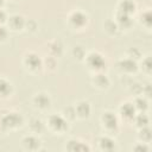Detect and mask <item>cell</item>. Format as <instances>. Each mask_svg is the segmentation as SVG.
Returning a JSON list of instances; mask_svg holds the SVG:
<instances>
[{
	"label": "cell",
	"mask_w": 152,
	"mask_h": 152,
	"mask_svg": "<svg viewBox=\"0 0 152 152\" xmlns=\"http://www.w3.org/2000/svg\"><path fill=\"white\" fill-rule=\"evenodd\" d=\"M23 116L19 113H8L6 114L2 119H1V126L5 129H12V128H17L19 126H21L23 124Z\"/></svg>",
	"instance_id": "obj_1"
},
{
	"label": "cell",
	"mask_w": 152,
	"mask_h": 152,
	"mask_svg": "<svg viewBox=\"0 0 152 152\" xmlns=\"http://www.w3.org/2000/svg\"><path fill=\"white\" fill-rule=\"evenodd\" d=\"M49 122V126L55 131V132H58V133H63L68 129V121L65 118L61 116V115H57V114H53L49 118L48 120Z\"/></svg>",
	"instance_id": "obj_2"
},
{
	"label": "cell",
	"mask_w": 152,
	"mask_h": 152,
	"mask_svg": "<svg viewBox=\"0 0 152 152\" xmlns=\"http://www.w3.org/2000/svg\"><path fill=\"white\" fill-rule=\"evenodd\" d=\"M87 63H88L89 68H91L94 70H101L106 65L104 58L100 53H97V52L89 53L88 57H87Z\"/></svg>",
	"instance_id": "obj_3"
},
{
	"label": "cell",
	"mask_w": 152,
	"mask_h": 152,
	"mask_svg": "<svg viewBox=\"0 0 152 152\" xmlns=\"http://www.w3.org/2000/svg\"><path fill=\"white\" fill-rule=\"evenodd\" d=\"M102 122L106 128L108 129H114L118 127V119L114 113L112 112H104L102 114Z\"/></svg>",
	"instance_id": "obj_4"
},
{
	"label": "cell",
	"mask_w": 152,
	"mask_h": 152,
	"mask_svg": "<svg viewBox=\"0 0 152 152\" xmlns=\"http://www.w3.org/2000/svg\"><path fill=\"white\" fill-rule=\"evenodd\" d=\"M69 20L75 27H82L87 23V15L81 11H75L71 13Z\"/></svg>",
	"instance_id": "obj_5"
},
{
	"label": "cell",
	"mask_w": 152,
	"mask_h": 152,
	"mask_svg": "<svg viewBox=\"0 0 152 152\" xmlns=\"http://www.w3.org/2000/svg\"><path fill=\"white\" fill-rule=\"evenodd\" d=\"M23 145L25 148L27 150H31V151H36L39 148L40 146V140L34 137V135H27L23 139Z\"/></svg>",
	"instance_id": "obj_6"
},
{
	"label": "cell",
	"mask_w": 152,
	"mask_h": 152,
	"mask_svg": "<svg viewBox=\"0 0 152 152\" xmlns=\"http://www.w3.org/2000/svg\"><path fill=\"white\" fill-rule=\"evenodd\" d=\"M120 114L125 119H133L135 115V107L131 102H125L120 107Z\"/></svg>",
	"instance_id": "obj_7"
},
{
	"label": "cell",
	"mask_w": 152,
	"mask_h": 152,
	"mask_svg": "<svg viewBox=\"0 0 152 152\" xmlns=\"http://www.w3.org/2000/svg\"><path fill=\"white\" fill-rule=\"evenodd\" d=\"M25 63H26V65H27L30 69H32V70H36V69H38V68L42 65V61H40L39 56L36 55V53H33V52L28 53V55L25 57Z\"/></svg>",
	"instance_id": "obj_8"
},
{
	"label": "cell",
	"mask_w": 152,
	"mask_h": 152,
	"mask_svg": "<svg viewBox=\"0 0 152 152\" xmlns=\"http://www.w3.org/2000/svg\"><path fill=\"white\" fill-rule=\"evenodd\" d=\"M119 68L122 70V71H126V72H133L138 69L137 66V62L133 61L132 58H125V59H121L119 62Z\"/></svg>",
	"instance_id": "obj_9"
},
{
	"label": "cell",
	"mask_w": 152,
	"mask_h": 152,
	"mask_svg": "<svg viewBox=\"0 0 152 152\" xmlns=\"http://www.w3.org/2000/svg\"><path fill=\"white\" fill-rule=\"evenodd\" d=\"M33 102H34V104H36L37 107H39V108H42V109L48 108V107L50 106V103H51L50 97H49L46 94H44V93L37 94V95L34 96V99H33Z\"/></svg>",
	"instance_id": "obj_10"
},
{
	"label": "cell",
	"mask_w": 152,
	"mask_h": 152,
	"mask_svg": "<svg viewBox=\"0 0 152 152\" xmlns=\"http://www.w3.org/2000/svg\"><path fill=\"white\" fill-rule=\"evenodd\" d=\"M75 110H76V115H78L81 118H87L90 114V104L87 101H80L76 104Z\"/></svg>",
	"instance_id": "obj_11"
},
{
	"label": "cell",
	"mask_w": 152,
	"mask_h": 152,
	"mask_svg": "<svg viewBox=\"0 0 152 152\" xmlns=\"http://www.w3.org/2000/svg\"><path fill=\"white\" fill-rule=\"evenodd\" d=\"M135 11V4L133 0H121L119 4V12L129 14Z\"/></svg>",
	"instance_id": "obj_12"
},
{
	"label": "cell",
	"mask_w": 152,
	"mask_h": 152,
	"mask_svg": "<svg viewBox=\"0 0 152 152\" xmlns=\"http://www.w3.org/2000/svg\"><path fill=\"white\" fill-rule=\"evenodd\" d=\"M8 24H10V26H11L13 30H20V28H23V27L25 26V20H24V18H23L21 15L14 14V15H12V17L10 18Z\"/></svg>",
	"instance_id": "obj_13"
},
{
	"label": "cell",
	"mask_w": 152,
	"mask_h": 152,
	"mask_svg": "<svg viewBox=\"0 0 152 152\" xmlns=\"http://www.w3.org/2000/svg\"><path fill=\"white\" fill-rule=\"evenodd\" d=\"M66 150H69V151H88L89 147L86 144H83V142H81L78 140H74L72 139V140L68 141Z\"/></svg>",
	"instance_id": "obj_14"
},
{
	"label": "cell",
	"mask_w": 152,
	"mask_h": 152,
	"mask_svg": "<svg viewBox=\"0 0 152 152\" xmlns=\"http://www.w3.org/2000/svg\"><path fill=\"white\" fill-rule=\"evenodd\" d=\"M99 142H100V147L104 151H112L115 148V142L109 137H102Z\"/></svg>",
	"instance_id": "obj_15"
},
{
	"label": "cell",
	"mask_w": 152,
	"mask_h": 152,
	"mask_svg": "<svg viewBox=\"0 0 152 152\" xmlns=\"http://www.w3.org/2000/svg\"><path fill=\"white\" fill-rule=\"evenodd\" d=\"M116 19H118V24L122 27H128L132 24V19H131L129 14H126V13H122V12H118Z\"/></svg>",
	"instance_id": "obj_16"
},
{
	"label": "cell",
	"mask_w": 152,
	"mask_h": 152,
	"mask_svg": "<svg viewBox=\"0 0 152 152\" xmlns=\"http://www.w3.org/2000/svg\"><path fill=\"white\" fill-rule=\"evenodd\" d=\"M93 81H94L95 86H97L99 88H107L108 84H109L108 77H107L106 75H103V74H97V75H95V77H94Z\"/></svg>",
	"instance_id": "obj_17"
},
{
	"label": "cell",
	"mask_w": 152,
	"mask_h": 152,
	"mask_svg": "<svg viewBox=\"0 0 152 152\" xmlns=\"http://www.w3.org/2000/svg\"><path fill=\"white\" fill-rule=\"evenodd\" d=\"M12 91V86L8 81L5 78H0V95L1 96H8Z\"/></svg>",
	"instance_id": "obj_18"
},
{
	"label": "cell",
	"mask_w": 152,
	"mask_h": 152,
	"mask_svg": "<svg viewBox=\"0 0 152 152\" xmlns=\"http://www.w3.org/2000/svg\"><path fill=\"white\" fill-rule=\"evenodd\" d=\"M30 127H31V129H32L34 133H40V132L44 129V124L42 122L40 119L34 118V119H32V120L30 121Z\"/></svg>",
	"instance_id": "obj_19"
},
{
	"label": "cell",
	"mask_w": 152,
	"mask_h": 152,
	"mask_svg": "<svg viewBox=\"0 0 152 152\" xmlns=\"http://www.w3.org/2000/svg\"><path fill=\"white\" fill-rule=\"evenodd\" d=\"M134 120H135V125L141 128V127H145L148 125V116L144 113L141 114H138V115H134Z\"/></svg>",
	"instance_id": "obj_20"
},
{
	"label": "cell",
	"mask_w": 152,
	"mask_h": 152,
	"mask_svg": "<svg viewBox=\"0 0 152 152\" xmlns=\"http://www.w3.org/2000/svg\"><path fill=\"white\" fill-rule=\"evenodd\" d=\"M134 107H135V109H139V110H141V112H145V110L147 109V107H148V103H147L146 99L138 97V99L135 100V102H134Z\"/></svg>",
	"instance_id": "obj_21"
},
{
	"label": "cell",
	"mask_w": 152,
	"mask_h": 152,
	"mask_svg": "<svg viewBox=\"0 0 152 152\" xmlns=\"http://www.w3.org/2000/svg\"><path fill=\"white\" fill-rule=\"evenodd\" d=\"M139 137H140V138L142 139V141H145L146 144L150 142V140H151V131H150V128H148L147 126L141 127V131H140Z\"/></svg>",
	"instance_id": "obj_22"
},
{
	"label": "cell",
	"mask_w": 152,
	"mask_h": 152,
	"mask_svg": "<svg viewBox=\"0 0 152 152\" xmlns=\"http://www.w3.org/2000/svg\"><path fill=\"white\" fill-rule=\"evenodd\" d=\"M50 51H51L52 55L58 56V55L62 52V45L59 44V42H57V40L52 42V43L50 44Z\"/></svg>",
	"instance_id": "obj_23"
},
{
	"label": "cell",
	"mask_w": 152,
	"mask_h": 152,
	"mask_svg": "<svg viewBox=\"0 0 152 152\" xmlns=\"http://www.w3.org/2000/svg\"><path fill=\"white\" fill-rule=\"evenodd\" d=\"M104 28H106L109 33H114V32L116 31V28H118V25H116L113 20H107V21L104 23Z\"/></svg>",
	"instance_id": "obj_24"
},
{
	"label": "cell",
	"mask_w": 152,
	"mask_h": 152,
	"mask_svg": "<svg viewBox=\"0 0 152 152\" xmlns=\"http://www.w3.org/2000/svg\"><path fill=\"white\" fill-rule=\"evenodd\" d=\"M64 116H65V119H70V120H74L75 118H76V110H75V108H72V107H68V108H65L64 109Z\"/></svg>",
	"instance_id": "obj_25"
},
{
	"label": "cell",
	"mask_w": 152,
	"mask_h": 152,
	"mask_svg": "<svg viewBox=\"0 0 152 152\" xmlns=\"http://www.w3.org/2000/svg\"><path fill=\"white\" fill-rule=\"evenodd\" d=\"M141 21H142L147 27L151 26V13H150V11H147V12H145V13L141 14Z\"/></svg>",
	"instance_id": "obj_26"
},
{
	"label": "cell",
	"mask_w": 152,
	"mask_h": 152,
	"mask_svg": "<svg viewBox=\"0 0 152 152\" xmlns=\"http://www.w3.org/2000/svg\"><path fill=\"white\" fill-rule=\"evenodd\" d=\"M72 53H74V56H75L76 58H78V59H81V58L84 56V51H83V49H82L81 46H75L74 50H72Z\"/></svg>",
	"instance_id": "obj_27"
},
{
	"label": "cell",
	"mask_w": 152,
	"mask_h": 152,
	"mask_svg": "<svg viewBox=\"0 0 152 152\" xmlns=\"http://www.w3.org/2000/svg\"><path fill=\"white\" fill-rule=\"evenodd\" d=\"M142 68H144V70L147 71V72L151 71V59H150V57H147V58L144 59V62H142Z\"/></svg>",
	"instance_id": "obj_28"
},
{
	"label": "cell",
	"mask_w": 152,
	"mask_h": 152,
	"mask_svg": "<svg viewBox=\"0 0 152 152\" xmlns=\"http://www.w3.org/2000/svg\"><path fill=\"white\" fill-rule=\"evenodd\" d=\"M134 150H135V151H142V152H146V151H148V146L146 145V142H140L139 145H137V146L134 147Z\"/></svg>",
	"instance_id": "obj_29"
},
{
	"label": "cell",
	"mask_w": 152,
	"mask_h": 152,
	"mask_svg": "<svg viewBox=\"0 0 152 152\" xmlns=\"http://www.w3.org/2000/svg\"><path fill=\"white\" fill-rule=\"evenodd\" d=\"M7 37V30L4 26H0V40H4Z\"/></svg>",
	"instance_id": "obj_30"
},
{
	"label": "cell",
	"mask_w": 152,
	"mask_h": 152,
	"mask_svg": "<svg viewBox=\"0 0 152 152\" xmlns=\"http://www.w3.org/2000/svg\"><path fill=\"white\" fill-rule=\"evenodd\" d=\"M6 19H7V17H6V13H5L2 10H0V23H4Z\"/></svg>",
	"instance_id": "obj_31"
},
{
	"label": "cell",
	"mask_w": 152,
	"mask_h": 152,
	"mask_svg": "<svg viewBox=\"0 0 152 152\" xmlns=\"http://www.w3.org/2000/svg\"><path fill=\"white\" fill-rule=\"evenodd\" d=\"M2 4H4V0H0V6H1Z\"/></svg>",
	"instance_id": "obj_32"
}]
</instances>
